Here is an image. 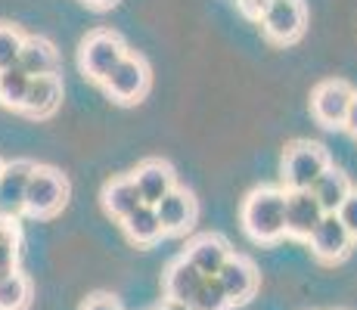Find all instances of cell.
Instances as JSON below:
<instances>
[{
	"mask_svg": "<svg viewBox=\"0 0 357 310\" xmlns=\"http://www.w3.org/2000/svg\"><path fill=\"white\" fill-rule=\"evenodd\" d=\"M31 301V279L13 270L0 277V310H25Z\"/></svg>",
	"mask_w": 357,
	"mask_h": 310,
	"instance_id": "obj_21",
	"label": "cell"
},
{
	"mask_svg": "<svg viewBox=\"0 0 357 310\" xmlns=\"http://www.w3.org/2000/svg\"><path fill=\"white\" fill-rule=\"evenodd\" d=\"M16 65L22 68L29 78H34V75H56L59 72V53L47 38H25Z\"/></svg>",
	"mask_w": 357,
	"mask_h": 310,
	"instance_id": "obj_17",
	"label": "cell"
},
{
	"mask_svg": "<svg viewBox=\"0 0 357 310\" xmlns=\"http://www.w3.org/2000/svg\"><path fill=\"white\" fill-rule=\"evenodd\" d=\"M130 177H134L137 189H140L143 205H155L162 196H168V192L177 186L174 183V168H171L168 162H162V158H146Z\"/></svg>",
	"mask_w": 357,
	"mask_h": 310,
	"instance_id": "obj_14",
	"label": "cell"
},
{
	"mask_svg": "<svg viewBox=\"0 0 357 310\" xmlns=\"http://www.w3.org/2000/svg\"><path fill=\"white\" fill-rule=\"evenodd\" d=\"M121 226H125L128 239L134 245H153L165 236L162 233V224H159V215H155L153 205H140L134 208L128 217H121Z\"/></svg>",
	"mask_w": 357,
	"mask_h": 310,
	"instance_id": "obj_20",
	"label": "cell"
},
{
	"mask_svg": "<svg viewBox=\"0 0 357 310\" xmlns=\"http://www.w3.org/2000/svg\"><path fill=\"white\" fill-rule=\"evenodd\" d=\"M326 211L311 196V189H286V236L307 239Z\"/></svg>",
	"mask_w": 357,
	"mask_h": 310,
	"instance_id": "obj_12",
	"label": "cell"
},
{
	"mask_svg": "<svg viewBox=\"0 0 357 310\" xmlns=\"http://www.w3.org/2000/svg\"><path fill=\"white\" fill-rule=\"evenodd\" d=\"M307 189H311V196L317 199L320 208H324L326 215H335V211H339V205L345 202V196L351 192V183H348V177L342 174L339 168H333V164H329V168L311 186H307Z\"/></svg>",
	"mask_w": 357,
	"mask_h": 310,
	"instance_id": "obj_18",
	"label": "cell"
},
{
	"mask_svg": "<svg viewBox=\"0 0 357 310\" xmlns=\"http://www.w3.org/2000/svg\"><path fill=\"white\" fill-rule=\"evenodd\" d=\"M215 277L221 282L230 304H245L258 292V267L249 258H243V254H230Z\"/></svg>",
	"mask_w": 357,
	"mask_h": 310,
	"instance_id": "obj_9",
	"label": "cell"
},
{
	"mask_svg": "<svg viewBox=\"0 0 357 310\" xmlns=\"http://www.w3.org/2000/svg\"><path fill=\"white\" fill-rule=\"evenodd\" d=\"M307 242H311V251L317 254L324 264H335V261H342L348 251H351L354 239L348 236L345 224H342L335 215H324L320 217V224L311 230Z\"/></svg>",
	"mask_w": 357,
	"mask_h": 310,
	"instance_id": "obj_11",
	"label": "cell"
},
{
	"mask_svg": "<svg viewBox=\"0 0 357 310\" xmlns=\"http://www.w3.org/2000/svg\"><path fill=\"white\" fill-rule=\"evenodd\" d=\"M159 310H193L190 304H181V301H171V298H165L162 304H159Z\"/></svg>",
	"mask_w": 357,
	"mask_h": 310,
	"instance_id": "obj_30",
	"label": "cell"
},
{
	"mask_svg": "<svg viewBox=\"0 0 357 310\" xmlns=\"http://www.w3.org/2000/svg\"><path fill=\"white\" fill-rule=\"evenodd\" d=\"M329 168V155L320 143L298 140L283 155V186L286 189H307Z\"/></svg>",
	"mask_w": 357,
	"mask_h": 310,
	"instance_id": "obj_4",
	"label": "cell"
},
{
	"mask_svg": "<svg viewBox=\"0 0 357 310\" xmlns=\"http://www.w3.org/2000/svg\"><path fill=\"white\" fill-rule=\"evenodd\" d=\"M68 202V180L59 174L56 168H44L34 164L29 186H25V215L31 217H53L56 211H63Z\"/></svg>",
	"mask_w": 357,
	"mask_h": 310,
	"instance_id": "obj_2",
	"label": "cell"
},
{
	"mask_svg": "<svg viewBox=\"0 0 357 310\" xmlns=\"http://www.w3.org/2000/svg\"><path fill=\"white\" fill-rule=\"evenodd\" d=\"M342 127L348 130V134L357 140V93L351 96V106H348V112H345V121H342Z\"/></svg>",
	"mask_w": 357,
	"mask_h": 310,
	"instance_id": "obj_28",
	"label": "cell"
},
{
	"mask_svg": "<svg viewBox=\"0 0 357 310\" xmlns=\"http://www.w3.org/2000/svg\"><path fill=\"white\" fill-rule=\"evenodd\" d=\"M0 171H3V162H0Z\"/></svg>",
	"mask_w": 357,
	"mask_h": 310,
	"instance_id": "obj_31",
	"label": "cell"
},
{
	"mask_svg": "<svg viewBox=\"0 0 357 310\" xmlns=\"http://www.w3.org/2000/svg\"><path fill=\"white\" fill-rule=\"evenodd\" d=\"M153 208H155V215H159L162 233H171V236L187 233L190 226L196 224V217H199V205H196L193 192L181 189V186H174L168 196H162Z\"/></svg>",
	"mask_w": 357,
	"mask_h": 310,
	"instance_id": "obj_10",
	"label": "cell"
},
{
	"mask_svg": "<svg viewBox=\"0 0 357 310\" xmlns=\"http://www.w3.org/2000/svg\"><path fill=\"white\" fill-rule=\"evenodd\" d=\"M230 254L233 251H230L227 239L215 236V233H205V236H196L193 242L187 245V254H183V258H187L199 273H205V277H215Z\"/></svg>",
	"mask_w": 357,
	"mask_h": 310,
	"instance_id": "obj_15",
	"label": "cell"
},
{
	"mask_svg": "<svg viewBox=\"0 0 357 310\" xmlns=\"http://www.w3.org/2000/svg\"><path fill=\"white\" fill-rule=\"evenodd\" d=\"M81 310H121V304L112 295H93V298H87V304Z\"/></svg>",
	"mask_w": 357,
	"mask_h": 310,
	"instance_id": "obj_27",
	"label": "cell"
},
{
	"mask_svg": "<svg viewBox=\"0 0 357 310\" xmlns=\"http://www.w3.org/2000/svg\"><path fill=\"white\" fill-rule=\"evenodd\" d=\"M29 75L22 72L19 65H10V68H0V106L6 109H22V100H25V91H29Z\"/></svg>",
	"mask_w": 357,
	"mask_h": 310,
	"instance_id": "obj_22",
	"label": "cell"
},
{
	"mask_svg": "<svg viewBox=\"0 0 357 310\" xmlns=\"http://www.w3.org/2000/svg\"><path fill=\"white\" fill-rule=\"evenodd\" d=\"M143 199H140V189H137L134 177H115V180L106 183V189H102V208L109 211L112 217H128L134 208H140Z\"/></svg>",
	"mask_w": 357,
	"mask_h": 310,
	"instance_id": "obj_19",
	"label": "cell"
},
{
	"mask_svg": "<svg viewBox=\"0 0 357 310\" xmlns=\"http://www.w3.org/2000/svg\"><path fill=\"white\" fill-rule=\"evenodd\" d=\"M202 282H205V273H199L187 258H181L165 270V298L181 301V304H193Z\"/></svg>",
	"mask_w": 357,
	"mask_h": 310,
	"instance_id": "obj_16",
	"label": "cell"
},
{
	"mask_svg": "<svg viewBox=\"0 0 357 310\" xmlns=\"http://www.w3.org/2000/svg\"><path fill=\"white\" fill-rule=\"evenodd\" d=\"M22 31L13 29V25H0V68L16 65L19 50H22Z\"/></svg>",
	"mask_w": 357,
	"mask_h": 310,
	"instance_id": "obj_25",
	"label": "cell"
},
{
	"mask_svg": "<svg viewBox=\"0 0 357 310\" xmlns=\"http://www.w3.org/2000/svg\"><path fill=\"white\" fill-rule=\"evenodd\" d=\"M261 29L273 44H292L305 34L307 16L301 0H267L264 10L258 13Z\"/></svg>",
	"mask_w": 357,
	"mask_h": 310,
	"instance_id": "obj_6",
	"label": "cell"
},
{
	"mask_svg": "<svg viewBox=\"0 0 357 310\" xmlns=\"http://www.w3.org/2000/svg\"><path fill=\"white\" fill-rule=\"evenodd\" d=\"M34 171V162L29 158H16L6 162L0 171V217L16 220L25 211V186Z\"/></svg>",
	"mask_w": 357,
	"mask_h": 310,
	"instance_id": "obj_8",
	"label": "cell"
},
{
	"mask_svg": "<svg viewBox=\"0 0 357 310\" xmlns=\"http://www.w3.org/2000/svg\"><path fill=\"white\" fill-rule=\"evenodd\" d=\"M149 78H153V75H149L146 62L140 56H134V53H125V56L109 68V75L100 81V84L106 87V93L112 96L115 102L130 106V102H140L143 96H146Z\"/></svg>",
	"mask_w": 357,
	"mask_h": 310,
	"instance_id": "obj_3",
	"label": "cell"
},
{
	"mask_svg": "<svg viewBox=\"0 0 357 310\" xmlns=\"http://www.w3.org/2000/svg\"><path fill=\"white\" fill-rule=\"evenodd\" d=\"M351 96H354V91L345 81H335V78L320 81L311 93V115L317 118V124H324V127H342L348 106H351Z\"/></svg>",
	"mask_w": 357,
	"mask_h": 310,
	"instance_id": "obj_7",
	"label": "cell"
},
{
	"mask_svg": "<svg viewBox=\"0 0 357 310\" xmlns=\"http://www.w3.org/2000/svg\"><path fill=\"white\" fill-rule=\"evenodd\" d=\"M243 230L249 239L261 245H273L286 236V189L277 186H261V189L249 192L239 211Z\"/></svg>",
	"mask_w": 357,
	"mask_h": 310,
	"instance_id": "obj_1",
	"label": "cell"
},
{
	"mask_svg": "<svg viewBox=\"0 0 357 310\" xmlns=\"http://www.w3.org/2000/svg\"><path fill=\"white\" fill-rule=\"evenodd\" d=\"M81 3H87L91 10H112L119 0H81Z\"/></svg>",
	"mask_w": 357,
	"mask_h": 310,
	"instance_id": "obj_29",
	"label": "cell"
},
{
	"mask_svg": "<svg viewBox=\"0 0 357 310\" xmlns=\"http://www.w3.org/2000/svg\"><path fill=\"white\" fill-rule=\"evenodd\" d=\"M125 53H128V47L119 34L100 29V31L87 34V38L81 40V50H78L81 72H84L91 81H102L109 75V68L125 56Z\"/></svg>",
	"mask_w": 357,
	"mask_h": 310,
	"instance_id": "obj_5",
	"label": "cell"
},
{
	"mask_svg": "<svg viewBox=\"0 0 357 310\" xmlns=\"http://www.w3.org/2000/svg\"><path fill=\"white\" fill-rule=\"evenodd\" d=\"M335 217L345 224V230H348V236L357 242V189L351 186V192L345 196V202L339 205V211H335Z\"/></svg>",
	"mask_w": 357,
	"mask_h": 310,
	"instance_id": "obj_26",
	"label": "cell"
},
{
	"mask_svg": "<svg viewBox=\"0 0 357 310\" xmlns=\"http://www.w3.org/2000/svg\"><path fill=\"white\" fill-rule=\"evenodd\" d=\"M59 102H63V78L59 75H34L19 112H25L29 118H47L59 109Z\"/></svg>",
	"mask_w": 357,
	"mask_h": 310,
	"instance_id": "obj_13",
	"label": "cell"
},
{
	"mask_svg": "<svg viewBox=\"0 0 357 310\" xmlns=\"http://www.w3.org/2000/svg\"><path fill=\"white\" fill-rule=\"evenodd\" d=\"M19 261V226L13 220L0 217V277L16 270Z\"/></svg>",
	"mask_w": 357,
	"mask_h": 310,
	"instance_id": "obj_23",
	"label": "cell"
},
{
	"mask_svg": "<svg viewBox=\"0 0 357 310\" xmlns=\"http://www.w3.org/2000/svg\"><path fill=\"white\" fill-rule=\"evenodd\" d=\"M190 307H193V310H230L233 304L227 301V295H224L218 277H205L202 288H199V295L193 298V304H190Z\"/></svg>",
	"mask_w": 357,
	"mask_h": 310,
	"instance_id": "obj_24",
	"label": "cell"
}]
</instances>
